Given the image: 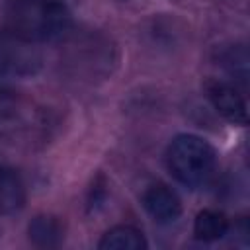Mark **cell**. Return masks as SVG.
<instances>
[{"instance_id":"1","label":"cell","mask_w":250,"mask_h":250,"mask_svg":"<svg viewBox=\"0 0 250 250\" xmlns=\"http://www.w3.org/2000/svg\"><path fill=\"white\" fill-rule=\"evenodd\" d=\"M0 18L6 31L29 43L53 41L70 23V14L59 0H0Z\"/></svg>"},{"instance_id":"2","label":"cell","mask_w":250,"mask_h":250,"mask_svg":"<svg viewBox=\"0 0 250 250\" xmlns=\"http://www.w3.org/2000/svg\"><path fill=\"white\" fill-rule=\"evenodd\" d=\"M170 174L184 186L195 188L205 184L215 170L213 146L197 135H178L166 152Z\"/></svg>"},{"instance_id":"3","label":"cell","mask_w":250,"mask_h":250,"mask_svg":"<svg viewBox=\"0 0 250 250\" xmlns=\"http://www.w3.org/2000/svg\"><path fill=\"white\" fill-rule=\"evenodd\" d=\"M39 64V55L33 43L16 37L14 33L0 29V76L8 74H31Z\"/></svg>"},{"instance_id":"4","label":"cell","mask_w":250,"mask_h":250,"mask_svg":"<svg viewBox=\"0 0 250 250\" xmlns=\"http://www.w3.org/2000/svg\"><path fill=\"white\" fill-rule=\"evenodd\" d=\"M205 90H207V98H209L211 105L215 107V111L219 115H223L227 121H230L234 125H246V121H248L246 102L234 86L221 82V80H211L205 86Z\"/></svg>"},{"instance_id":"5","label":"cell","mask_w":250,"mask_h":250,"mask_svg":"<svg viewBox=\"0 0 250 250\" xmlns=\"http://www.w3.org/2000/svg\"><path fill=\"white\" fill-rule=\"evenodd\" d=\"M143 205H145L146 213L156 223H162V225L174 223L182 213L180 197L176 195L174 189H170L164 184L150 186L143 195Z\"/></svg>"},{"instance_id":"6","label":"cell","mask_w":250,"mask_h":250,"mask_svg":"<svg viewBox=\"0 0 250 250\" xmlns=\"http://www.w3.org/2000/svg\"><path fill=\"white\" fill-rule=\"evenodd\" d=\"M25 205V186L12 168H0V215H16Z\"/></svg>"},{"instance_id":"7","label":"cell","mask_w":250,"mask_h":250,"mask_svg":"<svg viewBox=\"0 0 250 250\" xmlns=\"http://www.w3.org/2000/svg\"><path fill=\"white\" fill-rule=\"evenodd\" d=\"M98 248L100 250H145L146 240L139 229L129 225H119L102 236Z\"/></svg>"},{"instance_id":"8","label":"cell","mask_w":250,"mask_h":250,"mask_svg":"<svg viewBox=\"0 0 250 250\" xmlns=\"http://www.w3.org/2000/svg\"><path fill=\"white\" fill-rule=\"evenodd\" d=\"M227 230H229V221L225 219L223 213L209 211V209L197 213L195 223H193V234L197 240L213 242V240L223 238Z\"/></svg>"},{"instance_id":"9","label":"cell","mask_w":250,"mask_h":250,"mask_svg":"<svg viewBox=\"0 0 250 250\" xmlns=\"http://www.w3.org/2000/svg\"><path fill=\"white\" fill-rule=\"evenodd\" d=\"M29 238L33 244L51 248L62 240V225L49 215H39L29 223Z\"/></svg>"}]
</instances>
